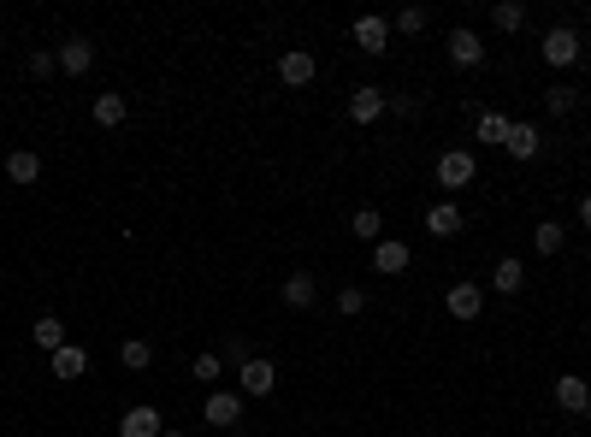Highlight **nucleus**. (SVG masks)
Listing matches in <instances>:
<instances>
[{
  "mask_svg": "<svg viewBox=\"0 0 591 437\" xmlns=\"http://www.w3.org/2000/svg\"><path fill=\"white\" fill-rule=\"evenodd\" d=\"M538 54L556 65V71H568V65L586 60V42H580V30H574V24H550V30H544V42H538Z\"/></svg>",
  "mask_w": 591,
  "mask_h": 437,
  "instance_id": "1",
  "label": "nucleus"
},
{
  "mask_svg": "<svg viewBox=\"0 0 591 437\" xmlns=\"http://www.w3.org/2000/svg\"><path fill=\"white\" fill-rule=\"evenodd\" d=\"M272 390H278V367H272L266 355H249V361L237 367V396H243V402H261Z\"/></svg>",
  "mask_w": 591,
  "mask_h": 437,
  "instance_id": "2",
  "label": "nucleus"
},
{
  "mask_svg": "<svg viewBox=\"0 0 591 437\" xmlns=\"http://www.w3.org/2000/svg\"><path fill=\"white\" fill-rule=\"evenodd\" d=\"M473 178H479V160L467 148H444L438 154V189H467Z\"/></svg>",
  "mask_w": 591,
  "mask_h": 437,
  "instance_id": "3",
  "label": "nucleus"
},
{
  "mask_svg": "<svg viewBox=\"0 0 591 437\" xmlns=\"http://www.w3.org/2000/svg\"><path fill=\"white\" fill-rule=\"evenodd\" d=\"M201 420H207V426H219V432H231V426L243 420V396H237V390H207Z\"/></svg>",
  "mask_w": 591,
  "mask_h": 437,
  "instance_id": "4",
  "label": "nucleus"
},
{
  "mask_svg": "<svg viewBox=\"0 0 591 437\" xmlns=\"http://www.w3.org/2000/svg\"><path fill=\"white\" fill-rule=\"evenodd\" d=\"M444 48H450V65H461V71H479V65H485V42H479V30H467V24L444 36Z\"/></svg>",
  "mask_w": 591,
  "mask_h": 437,
  "instance_id": "5",
  "label": "nucleus"
},
{
  "mask_svg": "<svg viewBox=\"0 0 591 437\" xmlns=\"http://www.w3.org/2000/svg\"><path fill=\"white\" fill-rule=\"evenodd\" d=\"M349 36H355V48H361V54H385V48H391V18H379V12H361Z\"/></svg>",
  "mask_w": 591,
  "mask_h": 437,
  "instance_id": "6",
  "label": "nucleus"
},
{
  "mask_svg": "<svg viewBox=\"0 0 591 437\" xmlns=\"http://www.w3.org/2000/svg\"><path fill=\"white\" fill-rule=\"evenodd\" d=\"M278 77H284L290 89H308V83L320 77V60H314L308 48H284V54H278Z\"/></svg>",
  "mask_w": 591,
  "mask_h": 437,
  "instance_id": "7",
  "label": "nucleus"
},
{
  "mask_svg": "<svg viewBox=\"0 0 591 437\" xmlns=\"http://www.w3.org/2000/svg\"><path fill=\"white\" fill-rule=\"evenodd\" d=\"M414 266V249L402 243V237H385V243H373V272L379 278H402Z\"/></svg>",
  "mask_w": 591,
  "mask_h": 437,
  "instance_id": "8",
  "label": "nucleus"
},
{
  "mask_svg": "<svg viewBox=\"0 0 591 437\" xmlns=\"http://www.w3.org/2000/svg\"><path fill=\"white\" fill-rule=\"evenodd\" d=\"M166 432V420H160V408L154 402H136L119 414V437H160Z\"/></svg>",
  "mask_w": 591,
  "mask_h": 437,
  "instance_id": "9",
  "label": "nucleus"
},
{
  "mask_svg": "<svg viewBox=\"0 0 591 437\" xmlns=\"http://www.w3.org/2000/svg\"><path fill=\"white\" fill-rule=\"evenodd\" d=\"M385 95H391V89H379V83H361V89L349 95V119H355V125H373V119H385Z\"/></svg>",
  "mask_w": 591,
  "mask_h": 437,
  "instance_id": "10",
  "label": "nucleus"
},
{
  "mask_svg": "<svg viewBox=\"0 0 591 437\" xmlns=\"http://www.w3.org/2000/svg\"><path fill=\"white\" fill-rule=\"evenodd\" d=\"M54 54H60V71H66V77H89V65H95V42H89V36H66Z\"/></svg>",
  "mask_w": 591,
  "mask_h": 437,
  "instance_id": "11",
  "label": "nucleus"
},
{
  "mask_svg": "<svg viewBox=\"0 0 591 437\" xmlns=\"http://www.w3.org/2000/svg\"><path fill=\"white\" fill-rule=\"evenodd\" d=\"M556 408L562 414H591V384L580 373H562L556 378Z\"/></svg>",
  "mask_w": 591,
  "mask_h": 437,
  "instance_id": "12",
  "label": "nucleus"
},
{
  "mask_svg": "<svg viewBox=\"0 0 591 437\" xmlns=\"http://www.w3.org/2000/svg\"><path fill=\"white\" fill-rule=\"evenodd\" d=\"M89 119H95L101 130H119L125 119H131V101H125L119 89H107V95H95V101H89Z\"/></svg>",
  "mask_w": 591,
  "mask_h": 437,
  "instance_id": "13",
  "label": "nucleus"
},
{
  "mask_svg": "<svg viewBox=\"0 0 591 437\" xmlns=\"http://www.w3.org/2000/svg\"><path fill=\"white\" fill-rule=\"evenodd\" d=\"M461 225H467V213L456 201H432L426 207V237H461Z\"/></svg>",
  "mask_w": 591,
  "mask_h": 437,
  "instance_id": "14",
  "label": "nucleus"
},
{
  "mask_svg": "<svg viewBox=\"0 0 591 437\" xmlns=\"http://www.w3.org/2000/svg\"><path fill=\"white\" fill-rule=\"evenodd\" d=\"M444 308H450V319H479L485 313V284H450Z\"/></svg>",
  "mask_w": 591,
  "mask_h": 437,
  "instance_id": "15",
  "label": "nucleus"
},
{
  "mask_svg": "<svg viewBox=\"0 0 591 437\" xmlns=\"http://www.w3.org/2000/svg\"><path fill=\"white\" fill-rule=\"evenodd\" d=\"M314 296H320V284H314V272H290V278H284V284H278V302H284V308H314Z\"/></svg>",
  "mask_w": 591,
  "mask_h": 437,
  "instance_id": "16",
  "label": "nucleus"
},
{
  "mask_svg": "<svg viewBox=\"0 0 591 437\" xmlns=\"http://www.w3.org/2000/svg\"><path fill=\"white\" fill-rule=\"evenodd\" d=\"M491 290H497V296H521V290H526V260H521V254H503V260H497Z\"/></svg>",
  "mask_w": 591,
  "mask_h": 437,
  "instance_id": "17",
  "label": "nucleus"
},
{
  "mask_svg": "<svg viewBox=\"0 0 591 437\" xmlns=\"http://www.w3.org/2000/svg\"><path fill=\"white\" fill-rule=\"evenodd\" d=\"M48 373L60 378V384H71V378L89 373V355H83L77 343H66V349H54V355H48Z\"/></svg>",
  "mask_w": 591,
  "mask_h": 437,
  "instance_id": "18",
  "label": "nucleus"
},
{
  "mask_svg": "<svg viewBox=\"0 0 591 437\" xmlns=\"http://www.w3.org/2000/svg\"><path fill=\"white\" fill-rule=\"evenodd\" d=\"M349 237H361V243H385V213H379V207H355V213H349Z\"/></svg>",
  "mask_w": 591,
  "mask_h": 437,
  "instance_id": "19",
  "label": "nucleus"
},
{
  "mask_svg": "<svg viewBox=\"0 0 591 437\" xmlns=\"http://www.w3.org/2000/svg\"><path fill=\"white\" fill-rule=\"evenodd\" d=\"M473 130H479V142H485V148H503V142H509V130H515V119H509V113H497V107H485Z\"/></svg>",
  "mask_w": 591,
  "mask_h": 437,
  "instance_id": "20",
  "label": "nucleus"
},
{
  "mask_svg": "<svg viewBox=\"0 0 591 437\" xmlns=\"http://www.w3.org/2000/svg\"><path fill=\"white\" fill-rule=\"evenodd\" d=\"M6 178H12V184H36V178H42V154L12 148V154H6Z\"/></svg>",
  "mask_w": 591,
  "mask_h": 437,
  "instance_id": "21",
  "label": "nucleus"
},
{
  "mask_svg": "<svg viewBox=\"0 0 591 437\" xmlns=\"http://www.w3.org/2000/svg\"><path fill=\"white\" fill-rule=\"evenodd\" d=\"M538 148H544V136H538L532 125H515V130H509V142H503V154H509V160H538Z\"/></svg>",
  "mask_w": 591,
  "mask_h": 437,
  "instance_id": "22",
  "label": "nucleus"
},
{
  "mask_svg": "<svg viewBox=\"0 0 591 437\" xmlns=\"http://www.w3.org/2000/svg\"><path fill=\"white\" fill-rule=\"evenodd\" d=\"M30 337H36V349H66V325H60V313H42L36 325H30Z\"/></svg>",
  "mask_w": 591,
  "mask_h": 437,
  "instance_id": "23",
  "label": "nucleus"
},
{
  "mask_svg": "<svg viewBox=\"0 0 591 437\" xmlns=\"http://www.w3.org/2000/svg\"><path fill=\"white\" fill-rule=\"evenodd\" d=\"M562 243H568V231H562L556 219H538V225H532V249L538 254H562Z\"/></svg>",
  "mask_w": 591,
  "mask_h": 437,
  "instance_id": "24",
  "label": "nucleus"
},
{
  "mask_svg": "<svg viewBox=\"0 0 591 437\" xmlns=\"http://www.w3.org/2000/svg\"><path fill=\"white\" fill-rule=\"evenodd\" d=\"M544 107H550L556 119H568V113L580 107V89H574V83H550V89H544Z\"/></svg>",
  "mask_w": 591,
  "mask_h": 437,
  "instance_id": "25",
  "label": "nucleus"
},
{
  "mask_svg": "<svg viewBox=\"0 0 591 437\" xmlns=\"http://www.w3.org/2000/svg\"><path fill=\"white\" fill-rule=\"evenodd\" d=\"M190 378H201V384H219V378H225V355H219V349H201L196 367H190Z\"/></svg>",
  "mask_w": 591,
  "mask_h": 437,
  "instance_id": "26",
  "label": "nucleus"
},
{
  "mask_svg": "<svg viewBox=\"0 0 591 437\" xmlns=\"http://www.w3.org/2000/svg\"><path fill=\"white\" fill-rule=\"evenodd\" d=\"M491 24H497V30H521L526 6H521V0H497V6H491Z\"/></svg>",
  "mask_w": 591,
  "mask_h": 437,
  "instance_id": "27",
  "label": "nucleus"
},
{
  "mask_svg": "<svg viewBox=\"0 0 591 437\" xmlns=\"http://www.w3.org/2000/svg\"><path fill=\"white\" fill-rule=\"evenodd\" d=\"M337 313H343V319L367 313V290H361V284H343V290H337Z\"/></svg>",
  "mask_w": 591,
  "mask_h": 437,
  "instance_id": "28",
  "label": "nucleus"
},
{
  "mask_svg": "<svg viewBox=\"0 0 591 437\" xmlns=\"http://www.w3.org/2000/svg\"><path fill=\"white\" fill-rule=\"evenodd\" d=\"M426 24H432V12H426V6H402V12H396V30H402V36H420Z\"/></svg>",
  "mask_w": 591,
  "mask_h": 437,
  "instance_id": "29",
  "label": "nucleus"
},
{
  "mask_svg": "<svg viewBox=\"0 0 591 437\" xmlns=\"http://www.w3.org/2000/svg\"><path fill=\"white\" fill-rule=\"evenodd\" d=\"M119 361H125V367H131V373H142V367H148V361H154V349H148V343H142V337H131V343H125V349H119Z\"/></svg>",
  "mask_w": 591,
  "mask_h": 437,
  "instance_id": "30",
  "label": "nucleus"
},
{
  "mask_svg": "<svg viewBox=\"0 0 591 437\" xmlns=\"http://www.w3.org/2000/svg\"><path fill=\"white\" fill-rule=\"evenodd\" d=\"M24 65H30V77H54V71H60V54H54V48H36Z\"/></svg>",
  "mask_w": 591,
  "mask_h": 437,
  "instance_id": "31",
  "label": "nucleus"
},
{
  "mask_svg": "<svg viewBox=\"0 0 591 437\" xmlns=\"http://www.w3.org/2000/svg\"><path fill=\"white\" fill-rule=\"evenodd\" d=\"M385 107L402 113V119H414V113H420V101H414V95H385Z\"/></svg>",
  "mask_w": 591,
  "mask_h": 437,
  "instance_id": "32",
  "label": "nucleus"
},
{
  "mask_svg": "<svg viewBox=\"0 0 591 437\" xmlns=\"http://www.w3.org/2000/svg\"><path fill=\"white\" fill-rule=\"evenodd\" d=\"M580 225L591 231V195H580Z\"/></svg>",
  "mask_w": 591,
  "mask_h": 437,
  "instance_id": "33",
  "label": "nucleus"
},
{
  "mask_svg": "<svg viewBox=\"0 0 591 437\" xmlns=\"http://www.w3.org/2000/svg\"><path fill=\"white\" fill-rule=\"evenodd\" d=\"M160 437H184V432H172V426H166V432H160Z\"/></svg>",
  "mask_w": 591,
  "mask_h": 437,
  "instance_id": "34",
  "label": "nucleus"
}]
</instances>
